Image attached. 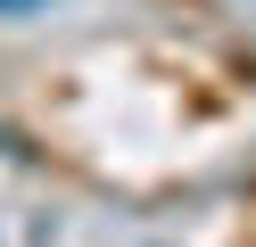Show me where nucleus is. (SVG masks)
Masks as SVG:
<instances>
[{
    "label": "nucleus",
    "mask_w": 256,
    "mask_h": 247,
    "mask_svg": "<svg viewBox=\"0 0 256 247\" xmlns=\"http://www.w3.org/2000/svg\"><path fill=\"white\" fill-rule=\"evenodd\" d=\"M50 0H0V16H42Z\"/></svg>",
    "instance_id": "obj_1"
}]
</instances>
